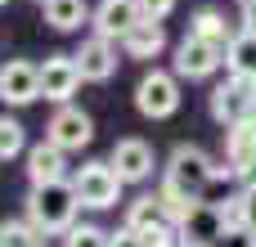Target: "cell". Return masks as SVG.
<instances>
[{"instance_id": "obj_1", "label": "cell", "mask_w": 256, "mask_h": 247, "mask_svg": "<svg viewBox=\"0 0 256 247\" xmlns=\"http://www.w3.org/2000/svg\"><path fill=\"white\" fill-rule=\"evenodd\" d=\"M76 212H81V198H76V184L72 180L32 184V194H27V220L40 225L50 238L54 234H68L76 225Z\"/></svg>"}, {"instance_id": "obj_2", "label": "cell", "mask_w": 256, "mask_h": 247, "mask_svg": "<svg viewBox=\"0 0 256 247\" xmlns=\"http://www.w3.org/2000/svg\"><path fill=\"white\" fill-rule=\"evenodd\" d=\"M212 180H216V162H212L198 144H176L171 158H166V171H162V184H158V189L198 202Z\"/></svg>"}, {"instance_id": "obj_3", "label": "cell", "mask_w": 256, "mask_h": 247, "mask_svg": "<svg viewBox=\"0 0 256 247\" xmlns=\"http://www.w3.org/2000/svg\"><path fill=\"white\" fill-rule=\"evenodd\" d=\"M225 230H230L225 207H220V202H202V198L176 220V238H180V247H216Z\"/></svg>"}, {"instance_id": "obj_4", "label": "cell", "mask_w": 256, "mask_h": 247, "mask_svg": "<svg viewBox=\"0 0 256 247\" xmlns=\"http://www.w3.org/2000/svg\"><path fill=\"white\" fill-rule=\"evenodd\" d=\"M72 184H76V198H81V207H90V212H104V207H117V198H122V176H117V166L112 162H86L76 176H72Z\"/></svg>"}, {"instance_id": "obj_5", "label": "cell", "mask_w": 256, "mask_h": 247, "mask_svg": "<svg viewBox=\"0 0 256 247\" xmlns=\"http://www.w3.org/2000/svg\"><path fill=\"white\" fill-rule=\"evenodd\" d=\"M212 117L230 130L238 122H252L256 117V81H243V76H230L212 90Z\"/></svg>"}, {"instance_id": "obj_6", "label": "cell", "mask_w": 256, "mask_h": 247, "mask_svg": "<svg viewBox=\"0 0 256 247\" xmlns=\"http://www.w3.org/2000/svg\"><path fill=\"white\" fill-rule=\"evenodd\" d=\"M135 108H140L144 117H153V122L171 117V112L180 108V81H176V72H162V68L144 72L140 86H135Z\"/></svg>"}, {"instance_id": "obj_7", "label": "cell", "mask_w": 256, "mask_h": 247, "mask_svg": "<svg viewBox=\"0 0 256 247\" xmlns=\"http://www.w3.org/2000/svg\"><path fill=\"white\" fill-rule=\"evenodd\" d=\"M45 140L58 144L63 153H81V148L94 140V122H90L86 108H76V104H58L54 117H50V126H45Z\"/></svg>"}, {"instance_id": "obj_8", "label": "cell", "mask_w": 256, "mask_h": 247, "mask_svg": "<svg viewBox=\"0 0 256 247\" xmlns=\"http://www.w3.org/2000/svg\"><path fill=\"white\" fill-rule=\"evenodd\" d=\"M216 68H225V45L202 40V36H184V40H180V50H176V76L202 81V76H212Z\"/></svg>"}, {"instance_id": "obj_9", "label": "cell", "mask_w": 256, "mask_h": 247, "mask_svg": "<svg viewBox=\"0 0 256 247\" xmlns=\"http://www.w3.org/2000/svg\"><path fill=\"white\" fill-rule=\"evenodd\" d=\"M81 81H86V76H81L76 54H50V58L40 63V94H45L50 104H72V94H76Z\"/></svg>"}, {"instance_id": "obj_10", "label": "cell", "mask_w": 256, "mask_h": 247, "mask_svg": "<svg viewBox=\"0 0 256 247\" xmlns=\"http://www.w3.org/2000/svg\"><path fill=\"white\" fill-rule=\"evenodd\" d=\"M225 162H230L234 180L256 184V117L225 130Z\"/></svg>"}, {"instance_id": "obj_11", "label": "cell", "mask_w": 256, "mask_h": 247, "mask_svg": "<svg viewBox=\"0 0 256 247\" xmlns=\"http://www.w3.org/2000/svg\"><path fill=\"white\" fill-rule=\"evenodd\" d=\"M0 99L4 104H32L40 99V63H27V58H9L4 72H0Z\"/></svg>"}, {"instance_id": "obj_12", "label": "cell", "mask_w": 256, "mask_h": 247, "mask_svg": "<svg viewBox=\"0 0 256 247\" xmlns=\"http://www.w3.org/2000/svg\"><path fill=\"white\" fill-rule=\"evenodd\" d=\"M90 18H94V32H99V36L126 40V32H130L135 22H144V9H140V0H104Z\"/></svg>"}, {"instance_id": "obj_13", "label": "cell", "mask_w": 256, "mask_h": 247, "mask_svg": "<svg viewBox=\"0 0 256 247\" xmlns=\"http://www.w3.org/2000/svg\"><path fill=\"white\" fill-rule=\"evenodd\" d=\"M108 162L117 166V176H122L126 184H140V180L153 176V148H148L144 140H117Z\"/></svg>"}, {"instance_id": "obj_14", "label": "cell", "mask_w": 256, "mask_h": 247, "mask_svg": "<svg viewBox=\"0 0 256 247\" xmlns=\"http://www.w3.org/2000/svg\"><path fill=\"white\" fill-rule=\"evenodd\" d=\"M76 63H81V76L86 81H108L112 72H117V40H108V36H90L81 50H76Z\"/></svg>"}, {"instance_id": "obj_15", "label": "cell", "mask_w": 256, "mask_h": 247, "mask_svg": "<svg viewBox=\"0 0 256 247\" xmlns=\"http://www.w3.org/2000/svg\"><path fill=\"white\" fill-rule=\"evenodd\" d=\"M27 180L32 184H54V180H68V153L58 144H36L27 148Z\"/></svg>"}, {"instance_id": "obj_16", "label": "cell", "mask_w": 256, "mask_h": 247, "mask_svg": "<svg viewBox=\"0 0 256 247\" xmlns=\"http://www.w3.org/2000/svg\"><path fill=\"white\" fill-rule=\"evenodd\" d=\"M162 50H166V32H162V22H153V18L135 22V27L126 32V40H122V54H126V58H158Z\"/></svg>"}, {"instance_id": "obj_17", "label": "cell", "mask_w": 256, "mask_h": 247, "mask_svg": "<svg viewBox=\"0 0 256 247\" xmlns=\"http://www.w3.org/2000/svg\"><path fill=\"white\" fill-rule=\"evenodd\" d=\"M225 68L230 76H243V81H256V32H234V40L225 45Z\"/></svg>"}, {"instance_id": "obj_18", "label": "cell", "mask_w": 256, "mask_h": 247, "mask_svg": "<svg viewBox=\"0 0 256 247\" xmlns=\"http://www.w3.org/2000/svg\"><path fill=\"white\" fill-rule=\"evenodd\" d=\"M126 225H130V230H140V234H153V230H171V216H166V207H162V198H158V194H144V198H135V202H130Z\"/></svg>"}, {"instance_id": "obj_19", "label": "cell", "mask_w": 256, "mask_h": 247, "mask_svg": "<svg viewBox=\"0 0 256 247\" xmlns=\"http://www.w3.org/2000/svg\"><path fill=\"white\" fill-rule=\"evenodd\" d=\"M40 9H45V22H50L54 32H76V27L90 18V4H86V0H45Z\"/></svg>"}, {"instance_id": "obj_20", "label": "cell", "mask_w": 256, "mask_h": 247, "mask_svg": "<svg viewBox=\"0 0 256 247\" xmlns=\"http://www.w3.org/2000/svg\"><path fill=\"white\" fill-rule=\"evenodd\" d=\"M189 36H202V40H216V45H230V40H234L225 14H216V9H198V14L189 18Z\"/></svg>"}, {"instance_id": "obj_21", "label": "cell", "mask_w": 256, "mask_h": 247, "mask_svg": "<svg viewBox=\"0 0 256 247\" xmlns=\"http://www.w3.org/2000/svg\"><path fill=\"white\" fill-rule=\"evenodd\" d=\"M45 230L32 220H4L0 225V247H45Z\"/></svg>"}, {"instance_id": "obj_22", "label": "cell", "mask_w": 256, "mask_h": 247, "mask_svg": "<svg viewBox=\"0 0 256 247\" xmlns=\"http://www.w3.org/2000/svg\"><path fill=\"white\" fill-rule=\"evenodd\" d=\"M63 247H112V234L99 225H72L63 234Z\"/></svg>"}, {"instance_id": "obj_23", "label": "cell", "mask_w": 256, "mask_h": 247, "mask_svg": "<svg viewBox=\"0 0 256 247\" xmlns=\"http://www.w3.org/2000/svg\"><path fill=\"white\" fill-rule=\"evenodd\" d=\"M18 153H22V126H18L14 117H4V122H0V158L14 162Z\"/></svg>"}, {"instance_id": "obj_24", "label": "cell", "mask_w": 256, "mask_h": 247, "mask_svg": "<svg viewBox=\"0 0 256 247\" xmlns=\"http://www.w3.org/2000/svg\"><path fill=\"white\" fill-rule=\"evenodd\" d=\"M216 247H256V234L248 230V225H230L225 234H220V243Z\"/></svg>"}, {"instance_id": "obj_25", "label": "cell", "mask_w": 256, "mask_h": 247, "mask_svg": "<svg viewBox=\"0 0 256 247\" xmlns=\"http://www.w3.org/2000/svg\"><path fill=\"white\" fill-rule=\"evenodd\" d=\"M112 247H153V238L140 234V230H130V225H122V230L112 234Z\"/></svg>"}, {"instance_id": "obj_26", "label": "cell", "mask_w": 256, "mask_h": 247, "mask_svg": "<svg viewBox=\"0 0 256 247\" xmlns=\"http://www.w3.org/2000/svg\"><path fill=\"white\" fill-rule=\"evenodd\" d=\"M238 198H243V225L256 234V184H243V194H238Z\"/></svg>"}, {"instance_id": "obj_27", "label": "cell", "mask_w": 256, "mask_h": 247, "mask_svg": "<svg viewBox=\"0 0 256 247\" xmlns=\"http://www.w3.org/2000/svg\"><path fill=\"white\" fill-rule=\"evenodd\" d=\"M140 9H144V18H153V22H162L171 9H176V0H140Z\"/></svg>"}, {"instance_id": "obj_28", "label": "cell", "mask_w": 256, "mask_h": 247, "mask_svg": "<svg viewBox=\"0 0 256 247\" xmlns=\"http://www.w3.org/2000/svg\"><path fill=\"white\" fill-rule=\"evenodd\" d=\"M243 27L256 32V0H243Z\"/></svg>"}, {"instance_id": "obj_29", "label": "cell", "mask_w": 256, "mask_h": 247, "mask_svg": "<svg viewBox=\"0 0 256 247\" xmlns=\"http://www.w3.org/2000/svg\"><path fill=\"white\" fill-rule=\"evenodd\" d=\"M4 4H9V0H4Z\"/></svg>"}, {"instance_id": "obj_30", "label": "cell", "mask_w": 256, "mask_h": 247, "mask_svg": "<svg viewBox=\"0 0 256 247\" xmlns=\"http://www.w3.org/2000/svg\"><path fill=\"white\" fill-rule=\"evenodd\" d=\"M238 4H243V0H238Z\"/></svg>"}, {"instance_id": "obj_31", "label": "cell", "mask_w": 256, "mask_h": 247, "mask_svg": "<svg viewBox=\"0 0 256 247\" xmlns=\"http://www.w3.org/2000/svg\"><path fill=\"white\" fill-rule=\"evenodd\" d=\"M40 4H45V0H40Z\"/></svg>"}]
</instances>
